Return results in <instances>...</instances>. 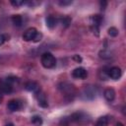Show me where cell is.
Segmentation results:
<instances>
[{"label": "cell", "mask_w": 126, "mask_h": 126, "mask_svg": "<svg viewBox=\"0 0 126 126\" xmlns=\"http://www.w3.org/2000/svg\"><path fill=\"white\" fill-rule=\"evenodd\" d=\"M73 58H74V60H76L77 62H81V61H82V58H81L79 55H74Z\"/></svg>", "instance_id": "26"}, {"label": "cell", "mask_w": 126, "mask_h": 126, "mask_svg": "<svg viewBox=\"0 0 126 126\" xmlns=\"http://www.w3.org/2000/svg\"><path fill=\"white\" fill-rule=\"evenodd\" d=\"M11 20H12V23L14 24V26H16V27H22L24 25V20H23V17L21 15L12 16Z\"/></svg>", "instance_id": "15"}, {"label": "cell", "mask_w": 126, "mask_h": 126, "mask_svg": "<svg viewBox=\"0 0 126 126\" xmlns=\"http://www.w3.org/2000/svg\"><path fill=\"white\" fill-rule=\"evenodd\" d=\"M115 126H124V125H123V123H121V122H117Z\"/></svg>", "instance_id": "29"}, {"label": "cell", "mask_w": 126, "mask_h": 126, "mask_svg": "<svg viewBox=\"0 0 126 126\" xmlns=\"http://www.w3.org/2000/svg\"><path fill=\"white\" fill-rule=\"evenodd\" d=\"M103 18L100 15H93L90 17V24H91V29L94 33L98 35V31H99V26L102 22Z\"/></svg>", "instance_id": "4"}, {"label": "cell", "mask_w": 126, "mask_h": 126, "mask_svg": "<svg viewBox=\"0 0 126 126\" xmlns=\"http://www.w3.org/2000/svg\"><path fill=\"white\" fill-rule=\"evenodd\" d=\"M32 124L33 126H41L43 121H42V118L39 116V115H33L32 117V120H31Z\"/></svg>", "instance_id": "16"}, {"label": "cell", "mask_w": 126, "mask_h": 126, "mask_svg": "<svg viewBox=\"0 0 126 126\" xmlns=\"http://www.w3.org/2000/svg\"><path fill=\"white\" fill-rule=\"evenodd\" d=\"M99 57L102 58V59H108V58L111 57V55H110V52H108L106 50H101L99 52Z\"/></svg>", "instance_id": "21"}, {"label": "cell", "mask_w": 126, "mask_h": 126, "mask_svg": "<svg viewBox=\"0 0 126 126\" xmlns=\"http://www.w3.org/2000/svg\"><path fill=\"white\" fill-rule=\"evenodd\" d=\"M58 89L59 91L61 92V94L64 95V97L67 99V100H73L74 97L76 96V94H77V90L76 88L67 83V82H63V83H60L58 85Z\"/></svg>", "instance_id": "1"}, {"label": "cell", "mask_w": 126, "mask_h": 126, "mask_svg": "<svg viewBox=\"0 0 126 126\" xmlns=\"http://www.w3.org/2000/svg\"><path fill=\"white\" fill-rule=\"evenodd\" d=\"M6 40H7V39H6V36H5L4 34L0 33V45H2Z\"/></svg>", "instance_id": "25"}, {"label": "cell", "mask_w": 126, "mask_h": 126, "mask_svg": "<svg viewBox=\"0 0 126 126\" xmlns=\"http://www.w3.org/2000/svg\"><path fill=\"white\" fill-rule=\"evenodd\" d=\"M58 22H59V20H58L57 18H55L54 16H52V15L48 16V17L45 19L46 26H47V28H49V29H54V28L57 26Z\"/></svg>", "instance_id": "12"}, {"label": "cell", "mask_w": 126, "mask_h": 126, "mask_svg": "<svg viewBox=\"0 0 126 126\" xmlns=\"http://www.w3.org/2000/svg\"><path fill=\"white\" fill-rule=\"evenodd\" d=\"M108 69L109 68H103L99 71V77L101 80H107L108 79Z\"/></svg>", "instance_id": "18"}, {"label": "cell", "mask_w": 126, "mask_h": 126, "mask_svg": "<svg viewBox=\"0 0 126 126\" xmlns=\"http://www.w3.org/2000/svg\"><path fill=\"white\" fill-rule=\"evenodd\" d=\"M107 32H108V34L110 35V36H113V37H115V36H117L118 35V30L115 28V27H110L109 29H108V31H107Z\"/></svg>", "instance_id": "20"}, {"label": "cell", "mask_w": 126, "mask_h": 126, "mask_svg": "<svg viewBox=\"0 0 126 126\" xmlns=\"http://www.w3.org/2000/svg\"><path fill=\"white\" fill-rule=\"evenodd\" d=\"M103 96L107 101H112L115 98V91L112 88H107L103 92Z\"/></svg>", "instance_id": "13"}, {"label": "cell", "mask_w": 126, "mask_h": 126, "mask_svg": "<svg viewBox=\"0 0 126 126\" xmlns=\"http://www.w3.org/2000/svg\"><path fill=\"white\" fill-rule=\"evenodd\" d=\"M18 82L16 77H7L0 81V92L6 94H11L14 91V85Z\"/></svg>", "instance_id": "2"}, {"label": "cell", "mask_w": 126, "mask_h": 126, "mask_svg": "<svg viewBox=\"0 0 126 126\" xmlns=\"http://www.w3.org/2000/svg\"><path fill=\"white\" fill-rule=\"evenodd\" d=\"M40 62L42 64V66L46 69H51V68L55 67V65H56V59H55L54 55L50 52L42 53L41 57H40Z\"/></svg>", "instance_id": "3"}, {"label": "cell", "mask_w": 126, "mask_h": 126, "mask_svg": "<svg viewBox=\"0 0 126 126\" xmlns=\"http://www.w3.org/2000/svg\"><path fill=\"white\" fill-rule=\"evenodd\" d=\"M72 76L75 79H81V80H83V79H86L88 77V71L84 67H78V68H76V69L73 70Z\"/></svg>", "instance_id": "7"}, {"label": "cell", "mask_w": 126, "mask_h": 126, "mask_svg": "<svg viewBox=\"0 0 126 126\" xmlns=\"http://www.w3.org/2000/svg\"><path fill=\"white\" fill-rule=\"evenodd\" d=\"M41 38H42V33L37 32V33H36V35H35V37H34V39L32 41L33 42H38L39 40H41Z\"/></svg>", "instance_id": "24"}, {"label": "cell", "mask_w": 126, "mask_h": 126, "mask_svg": "<svg viewBox=\"0 0 126 126\" xmlns=\"http://www.w3.org/2000/svg\"><path fill=\"white\" fill-rule=\"evenodd\" d=\"M36 33H37V30L35 28H29L23 33V39L25 41H32L34 39Z\"/></svg>", "instance_id": "6"}, {"label": "cell", "mask_w": 126, "mask_h": 126, "mask_svg": "<svg viewBox=\"0 0 126 126\" xmlns=\"http://www.w3.org/2000/svg\"><path fill=\"white\" fill-rule=\"evenodd\" d=\"M122 76V71L118 66H113L108 69V78L112 80H118Z\"/></svg>", "instance_id": "9"}, {"label": "cell", "mask_w": 126, "mask_h": 126, "mask_svg": "<svg viewBox=\"0 0 126 126\" xmlns=\"http://www.w3.org/2000/svg\"><path fill=\"white\" fill-rule=\"evenodd\" d=\"M106 2H100V7H101V10H104L105 9V6H106Z\"/></svg>", "instance_id": "27"}, {"label": "cell", "mask_w": 126, "mask_h": 126, "mask_svg": "<svg viewBox=\"0 0 126 126\" xmlns=\"http://www.w3.org/2000/svg\"><path fill=\"white\" fill-rule=\"evenodd\" d=\"M58 4L60 6H68V5L72 4V0H60V1H58Z\"/></svg>", "instance_id": "23"}, {"label": "cell", "mask_w": 126, "mask_h": 126, "mask_svg": "<svg viewBox=\"0 0 126 126\" xmlns=\"http://www.w3.org/2000/svg\"><path fill=\"white\" fill-rule=\"evenodd\" d=\"M35 97L37 99V103L39 106L43 107V108H46L48 106V101H47V98H46V94L40 90L38 93L35 94Z\"/></svg>", "instance_id": "8"}, {"label": "cell", "mask_w": 126, "mask_h": 126, "mask_svg": "<svg viewBox=\"0 0 126 126\" xmlns=\"http://www.w3.org/2000/svg\"><path fill=\"white\" fill-rule=\"evenodd\" d=\"M95 88L94 86H86L82 92V95L86 99H93L95 96Z\"/></svg>", "instance_id": "5"}, {"label": "cell", "mask_w": 126, "mask_h": 126, "mask_svg": "<svg viewBox=\"0 0 126 126\" xmlns=\"http://www.w3.org/2000/svg\"><path fill=\"white\" fill-rule=\"evenodd\" d=\"M5 126H14V124H13L12 122H8V123L5 124Z\"/></svg>", "instance_id": "28"}, {"label": "cell", "mask_w": 126, "mask_h": 126, "mask_svg": "<svg viewBox=\"0 0 126 126\" xmlns=\"http://www.w3.org/2000/svg\"><path fill=\"white\" fill-rule=\"evenodd\" d=\"M59 21H60V23L62 24V26H64V27H66V28H67V27L71 24V21H72V20H71V18H70V17L66 16V17H63L62 19H60Z\"/></svg>", "instance_id": "19"}, {"label": "cell", "mask_w": 126, "mask_h": 126, "mask_svg": "<svg viewBox=\"0 0 126 126\" xmlns=\"http://www.w3.org/2000/svg\"><path fill=\"white\" fill-rule=\"evenodd\" d=\"M22 106H23V103H22V101L19 100V99H11V100L8 102V104H7V108H8L10 111H12V112L20 110V109L22 108Z\"/></svg>", "instance_id": "11"}, {"label": "cell", "mask_w": 126, "mask_h": 126, "mask_svg": "<svg viewBox=\"0 0 126 126\" xmlns=\"http://www.w3.org/2000/svg\"><path fill=\"white\" fill-rule=\"evenodd\" d=\"M70 123H71V121H70L69 116H65V117H62V118L60 119L58 125H59V126H69Z\"/></svg>", "instance_id": "17"}, {"label": "cell", "mask_w": 126, "mask_h": 126, "mask_svg": "<svg viewBox=\"0 0 126 126\" xmlns=\"http://www.w3.org/2000/svg\"><path fill=\"white\" fill-rule=\"evenodd\" d=\"M11 4L14 7H19V6H22L23 4H25V1H23V0H12Z\"/></svg>", "instance_id": "22"}, {"label": "cell", "mask_w": 126, "mask_h": 126, "mask_svg": "<svg viewBox=\"0 0 126 126\" xmlns=\"http://www.w3.org/2000/svg\"><path fill=\"white\" fill-rule=\"evenodd\" d=\"M25 89L28 92H32L35 94L36 93H38L40 91V86L34 81H29L25 84Z\"/></svg>", "instance_id": "10"}, {"label": "cell", "mask_w": 126, "mask_h": 126, "mask_svg": "<svg viewBox=\"0 0 126 126\" xmlns=\"http://www.w3.org/2000/svg\"><path fill=\"white\" fill-rule=\"evenodd\" d=\"M109 121H110V119H109L108 116H106V115L100 116V117L96 120L94 126H108V125H109Z\"/></svg>", "instance_id": "14"}]
</instances>
